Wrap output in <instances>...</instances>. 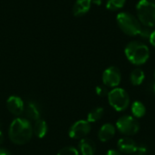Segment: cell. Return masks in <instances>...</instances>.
<instances>
[{
	"label": "cell",
	"mask_w": 155,
	"mask_h": 155,
	"mask_svg": "<svg viewBox=\"0 0 155 155\" xmlns=\"http://www.w3.org/2000/svg\"><path fill=\"white\" fill-rule=\"evenodd\" d=\"M8 135L12 143L18 145L25 144L33 136V126L29 120L25 118H16L9 126Z\"/></svg>",
	"instance_id": "1"
},
{
	"label": "cell",
	"mask_w": 155,
	"mask_h": 155,
	"mask_svg": "<svg viewBox=\"0 0 155 155\" xmlns=\"http://www.w3.org/2000/svg\"><path fill=\"white\" fill-rule=\"evenodd\" d=\"M124 54L129 62L135 65H142L145 64L150 57L149 47L139 41L130 42L125 46Z\"/></svg>",
	"instance_id": "2"
},
{
	"label": "cell",
	"mask_w": 155,
	"mask_h": 155,
	"mask_svg": "<svg viewBox=\"0 0 155 155\" xmlns=\"http://www.w3.org/2000/svg\"><path fill=\"white\" fill-rule=\"evenodd\" d=\"M136 14L140 23L146 27H155V0H139Z\"/></svg>",
	"instance_id": "3"
},
{
	"label": "cell",
	"mask_w": 155,
	"mask_h": 155,
	"mask_svg": "<svg viewBox=\"0 0 155 155\" xmlns=\"http://www.w3.org/2000/svg\"><path fill=\"white\" fill-rule=\"evenodd\" d=\"M116 21L121 30L128 35H138L142 30L140 21L130 13H119L116 16Z\"/></svg>",
	"instance_id": "4"
},
{
	"label": "cell",
	"mask_w": 155,
	"mask_h": 155,
	"mask_svg": "<svg viewBox=\"0 0 155 155\" xmlns=\"http://www.w3.org/2000/svg\"><path fill=\"white\" fill-rule=\"evenodd\" d=\"M107 98L109 104L117 112H123L126 110L130 104L129 94L124 88H113V90L109 91Z\"/></svg>",
	"instance_id": "5"
},
{
	"label": "cell",
	"mask_w": 155,
	"mask_h": 155,
	"mask_svg": "<svg viewBox=\"0 0 155 155\" xmlns=\"http://www.w3.org/2000/svg\"><path fill=\"white\" fill-rule=\"evenodd\" d=\"M116 130L124 136H133L140 131V124L132 115H123L116 121Z\"/></svg>",
	"instance_id": "6"
},
{
	"label": "cell",
	"mask_w": 155,
	"mask_h": 155,
	"mask_svg": "<svg viewBox=\"0 0 155 155\" xmlns=\"http://www.w3.org/2000/svg\"><path fill=\"white\" fill-rule=\"evenodd\" d=\"M91 129V124L87 120H79L70 127L69 136L72 139L81 140L85 138L90 134Z\"/></svg>",
	"instance_id": "7"
},
{
	"label": "cell",
	"mask_w": 155,
	"mask_h": 155,
	"mask_svg": "<svg viewBox=\"0 0 155 155\" xmlns=\"http://www.w3.org/2000/svg\"><path fill=\"white\" fill-rule=\"evenodd\" d=\"M102 80L106 87L115 88L121 83L122 80L121 72L116 66H110L104 71L102 75Z\"/></svg>",
	"instance_id": "8"
},
{
	"label": "cell",
	"mask_w": 155,
	"mask_h": 155,
	"mask_svg": "<svg viewBox=\"0 0 155 155\" xmlns=\"http://www.w3.org/2000/svg\"><path fill=\"white\" fill-rule=\"evenodd\" d=\"M6 107L7 110L15 116H19L24 113L25 104L24 101L16 95L10 96L6 101Z\"/></svg>",
	"instance_id": "9"
},
{
	"label": "cell",
	"mask_w": 155,
	"mask_h": 155,
	"mask_svg": "<svg viewBox=\"0 0 155 155\" xmlns=\"http://www.w3.org/2000/svg\"><path fill=\"white\" fill-rule=\"evenodd\" d=\"M117 148L121 153L134 154L137 149V143L132 138L124 136L117 141Z\"/></svg>",
	"instance_id": "10"
},
{
	"label": "cell",
	"mask_w": 155,
	"mask_h": 155,
	"mask_svg": "<svg viewBox=\"0 0 155 155\" xmlns=\"http://www.w3.org/2000/svg\"><path fill=\"white\" fill-rule=\"evenodd\" d=\"M115 133H116L115 126L110 123H107L101 126V128L98 131L97 136L99 141H101L102 143H106L114 136Z\"/></svg>",
	"instance_id": "11"
},
{
	"label": "cell",
	"mask_w": 155,
	"mask_h": 155,
	"mask_svg": "<svg viewBox=\"0 0 155 155\" xmlns=\"http://www.w3.org/2000/svg\"><path fill=\"white\" fill-rule=\"evenodd\" d=\"M92 0H76L73 6V14L74 16H83L88 13L91 8Z\"/></svg>",
	"instance_id": "12"
},
{
	"label": "cell",
	"mask_w": 155,
	"mask_h": 155,
	"mask_svg": "<svg viewBox=\"0 0 155 155\" xmlns=\"http://www.w3.org/2000/svg\"><path fill=\"white\" fill-rule=\"evenodd\" d=\"M80 153L82 155H94L96 151V146L94 143L88 138L81 139L78 144Z\"/></svg>",
	"instance_id": "13"
},
{
	"label": "cell",
	"mask_w": 155,
	"mask_h": 155,
	"mask_svg": "<svg viewBox=\"0 0 155 155\" xmlns=\"http://www.w3.org/2000/svg\"><path fill=\"white\" fill-rule=\"evenodd\" d=\"M25 116L27 118V120H31V121H37L40 119L41 116V113H40V109L38 107V105L34 103V102H29L27 103V104L25 107L24 110Z\"/></svg>",
	"instance_id": "14"
},
{
	"label": "cell",
	"mask_w": 155,
	"mask_h": 155,
	"mask_svg": "<svg viewBox=\"0 0 155 155\" xmlns=\"http://www.w3.org/2000/svg\"><path fill=\"white\" fill-rule=\"evenodd\" d=\"M47 124L45 121L39 119L35 122L33 126V134H35L37 138H44L47 134Z\"/></svg>",
	"instance_id": "15"
},
{
	"label": "cell",
	"mask_w": 155,
	"mask_h": 155,
	"mask_svg": "<svg viewBox=\"0 0 155 155\" xmlns=\"http://www.w3.org/2000/svg\"><path fill=\"white\" fill-rule=\"evenodd\" d=\"M144 79H145V74L141 68L134 69L130 74V82L134 86L141 85L143 83Z\"/></svg>",
	"instance_id": "16"
},
{
	"label": "cell",
	"mask_w": 155,
	"mask_h": 155,
	"mask_svg": "<svg viewBox=\"0 0 155 155\" xmlns=\"http://www.w3.org/2000/svg\"><path fill=\"white\" fill-rule=\"evenodd\" d=\"M131 111L133 114V116L136 119L142 118L146 114V107L141 101H134L132 104Z\"/></svg>",
	"instance_id": "17"
},
{
	"label": "cell",
	"mask_w": 155,
	"mask_h": 155,
	"mask_svg": "<svg viewBox=\"0 0 155 155\" xmlns=\"http://www.w3.org/2000/svg\"><path fill=\"white\" fill-rule=\"evenodd\" d=\"M104 114V109L103 107H95L87 115V121L92 123H96L102 119V117Z\"/></svg>",
	"instance_id": "18"
},
{
	"label": "cell",
	"mask_w": 155,
	"mask_h": 155,
	"mask_svg": "<svg viewBox=\"0 0 155 155\" xmlns=\"http://www.w3.org/2000/svg\"><path fill=\"white\" fill-rule=\"evenodd\" d=\"M126 0H107L106 8L110 11H116L124 7Z\"/></svg>",
	"instance_id": "19"
},
{
	"label": "cell",
	"mask_w": 155,
	"mask_h": 155,
	"mask_svg": "<svg viewBox=\"0 0 155 155\" xmlns=\"http://www.w3.org/2000/svg\"><path fill=\"white\" fill-rule=\"evenodd\" d=\"M57 155H79V152L76 148L73 146H67L61 149Z\"/></svg>",
	"instance_id": "20"
},
{
	"label": "cell",
	"mask_w": 155,
	"mask_h": 155,
	"mask_svg": "<svg viewBox=\"0 0 155 155\" xmlns=\"http://www.w3.org/2000/svg\"><path fill=\"white\" fill-rule=\"evenodd\" d=\"M108 89L105 85H98L95 88V94L100 97H104L108 95Z\"/></svg>",
	"instance_id": "21"
},
{
	"label": "cell",
	"mask_w": 155,
	"mask_h": 155,
	"mask_svg": "<svg viewBox=\"0 0 155 155\" xmlns=\"http://www.w3.org/2000/svg\"><path fill=\"white\" fill-rule=\"evenodd\" d=\"M149 152L148 150V147L143 144V143H141V144H137V149H136V153L137 155H147Z\"/></svg>",
	"instance_id": "22"
},
{
	"label": "cell",
	"mask_w": 155,
	"mask_h": 155,
	"mask_svg": "<svg viewBox=\"0 0 155 155\" xmlns=\"http://www.w3.org/2000/svg\"><path fill=\"white\" fill-rule=\"evenodd\" d=\"M152 32H153V31H151V30L149 29V27L144 26V27H142V30H141L139 35H140L141 37H143V38H147V39H149V37H150Z\"/></svg>",
	"instance_id": "23"
},
{
	"label": "cell",
	"mask_w": 155,
	"mask_h": 155,
	"mask_svg": "<svg viewBox=\"0 0 155 155\" xmlns=\"http://www.w3.org/2000/svg\"><path fill=\"white\" fill-rule=\"evenodd\" d=\"M147 90H148V92H149L151 94H153V95H154L155 96V81L150 82V83L148 84V85H147Z\"/></svg>",
	"instance_id": "24"
},
{
	"label": "cell",
	"mask_w": 155,
	"mask_h": 155,
	"mask_svg": "<svg viewBox=\"0 0 155 155\" xmlns=\"http://www.w3.org/2000/svg\"><path fill=\"white\" fill-rule=\"evenodd\" d=\"M105 155H123L118 150H114V149H111V150H108L106 154Z\"/></svg>",
	"instance_id": "25"
},
{
	"label": "cell",
	"mask_w": 155,
	"mask_h": 155,
	"mask_svg": "<svg viewBox=\"0 0 155 155\" xmlns=\"http://www.w3.org/2000/svg\"><path fill=\"white\" fill-rule=\"evenodd\" d=\"M149 41H150V44H151L153 47H155V30L152 32V34H151V35H150V37H149Z\"/></svg>",
	"instance_id": "26"
},
{
	"label": "cell",
	"mask_w": 155,
	"mask_h": 155,
	"mask_svg": "<svg viewBox=\"0 0 155 155\" xmlns=\"http://www.w3.org/2000/svg\"><path fill=\"white\" fill-rule=\"evenodd\" d=\"M0 155H12L11 153L5 149H3V148H0Z\"/></svg>",
	"instance_id": "27"
},
{
	"label": "cell",
	"mask_w": 155,
	"mask_h": 155,
	"mask_svg": "<svg viewBox=\"0 0 155 155\" xmlns=\"http://www.w3.org/2000/svg\"><path fill=\"white\" fill-rule=\"evenodd\" d=\"M102 2H103V0H92V3H94L95 5H100L102 4Z\"/></svg>",
	"instance_id": "28"
},
{
	"label": "cell",
	"mask_w": 155,
	"mask_h": 155,
	"mask_svg": "<svg viewBox=\"0 0 155 155\" xmlns=\"http://www.w3.org/2000/svg\"><path fill=\"white\" fill-rule=\"evenodd\" d=\"M3 141H4V135H3L2 132L0 131V144L3 143Z\"/></svg>",
	"instance_id": "29"
},
{
	"label": "cell",
	"mask_w": 155,
	"mask_h": 155,
	"mask_svg": "<svg viewBox=\"0 0 155 155\" xmlns=\"http://www.w3.org/2000/svg\"><path fill=\"white\" fill-rule=\"evenodd\" d=\"M153 77H154V80H155V70H154V72H153Z\"/></svg>",
	"instance_id": "30"
},
{
	"label": "cell",
	"mask_w": 155,
	"mask_h": 155,
	"mask_svg": "<svg viewBox=\"0 0 155 155\" xmlns=\"http://www.w3.org/2000/svg\"><path fill=\"white\" fill-rule=\"evenodd\" d=\"M136 155H137V154H136Z\"/></svg>",
	"instance_id": "31"
}]
</instances>
